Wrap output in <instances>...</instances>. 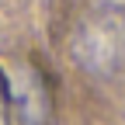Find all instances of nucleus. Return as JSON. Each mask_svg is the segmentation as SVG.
<instances>
[{"mask_svg":"<svg viewBox=\"0 0 125 125\" xmlns=\"http://www.w3.org/2000/svg\"><path fill=\"white\" fill-rule=\"evenodd\" d=\"M76 56H80L83 66L90 70H111L115 62L125 56V21L122 14L108 18L97 14L80 28V38H76Z\"/></svg>","mask_w":125,"mask_h":125,"instance_id":"1","label":"nucleus"}]
</instances>
